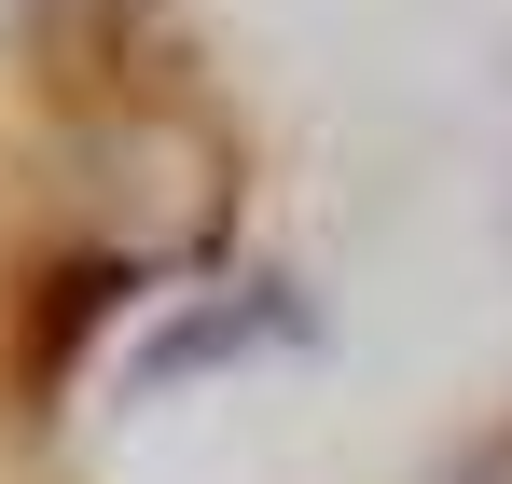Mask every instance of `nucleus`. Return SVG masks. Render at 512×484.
<instances>
[{"mask_svg": "<svg viewBox=\"0 0 512 484\" xmlns=\"http://www.w3.org/2000/svg\"><path fill=\"white\" fill-rule=\"evenodd\" d=\"M457 484H512V443H485V457H471V471H457Z\"/></svg>", "mask_w": 512, "mask_h": 484, "instance_id": "1", "label": "nucleus"}]
</instances>
